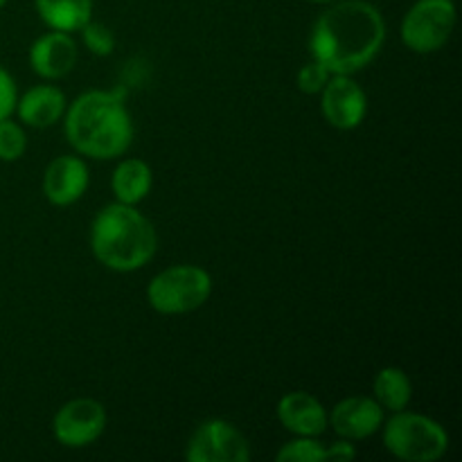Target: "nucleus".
<instances>
[{
	"label": "nucleus",
	"mask_w": 462,
	"mask_h": 462,
	"mask_svg": "<svg viewBox=\"0 0 462 462\" xmlns=\"http://www.w3.org/2000/svg\"><path fill=\"white\" fill-rule=\"evenodd\" d=\"M320 95L323 116L334 129H356L368 113V97L350 75H332Z\"/></svg>",
	"instance_id": "9"
},
{
	"label": "nucleus",
	"mask_w": 462,
	"mask_h": 462,
	"mask_svg": "<svg viewBox=\"0 0 462 462\" xmlns=\"http://www.w3.org/2000/svg\"><path fill=\"white\" fill-rule=\"evenodd\" d=\"M212 293V278L206 269L179 264L161 271L147 287V300L158 314H188L206 305Z\"/></svg>",
	"instance_id": "5"
},
{
	"label": "nucleus",
	"mask_w": 462,
	"mask_h": 462,
	"mask_svg": "<svg viewBox=\"0 0 462 462\" xmlns=\"http://www.w3.org/2000/svg\"><path fill=\"white\" fill-rule=\"evenodd\" d=\"M383 41L386 23L373 3L334 0L316 18L310 52L332 75H355L377 57Z\"/></svg>",
	"instance_id": "1"
},
{
	"label": "nucleus",
	"mask_w": 462,
	"mask_h": 462,
	"mask_svg": "<svg viewBox=\"0 0 462 462\" xmlns=\"http://www.w3.org/2000/svg\"><path fill=\"white\" fill-rule=\"evenodd\" d=\"M153 174L152 167L140 158H126L116 167L111 179V189L116 194V201L126 206H138L152 192Z\"/></svg>",
	"instance_id": "15"
},
{
	"label": "nucleus",
	"mask_w": 462,
	"mask_h": 462,
	"mask_svg": "<svg viewBox=\"0 0 462 462\" xmlns=\"http://www.w3.org/2000/svg\"><path fill=\"white\" fill-rule=\"evenodd\" d=\"M329 77H332V72H329L323 63H319L316 59H311V61L307 63L300 72H298V88L307 95H316L325 88V84L329 81Z\"/></svg>",
	"instance_id": "21"
},
{
	"label": "nucleus",
	"mask_w": 462,
	"mask_h": 462,
	"mask_svg": "<svg viewBox=\"0 0 462 462\" xmlns=\"http://www.w3.org/2000/svg\"><path fill=\"white\" fill-rule=\"evenodd\" d=\"M79 32L81 36H84L86 48L93 54H97V57H108V54L116 50V34H113L106 25H102V23H95L93 18H90Z\"/></svg>",
	"instance_id": "20"
},
{
	"label": "nucleus",
	"mask_w": 462,
	"mask_h": 462,
	"mask_svg": "<svg viewBox=\"0 0 462 462\" xmlns=\"http://www.w3.org/2000/svg\"><path fill=\"white\" fill-rule=\"evenodd\" d=\"M77 45L68 32H48L30 48V66L43 79H61L75 68Z\"/></svg>",
	"instance_id": "12"
},
{
	"label": "nucleus",
	"mask_w": 462,
	"mask_h": 462,
	"mask_svg": "<svg viewBox=\"0 0 462 462\" xmlns=\"http://www.w3.org/2000/svg\"><path fill=\"white\" fill-rule=\"evenodd\" d=\"M90 248L99 264L117 273H131L152 262L158 237L152 221L126 203H111L95 215Z\"/></svg>",
	"instance_id": "3"
},
{
	"label": "nucleus",
	"mask_w": 462,
	"mask_h": 462,
	"mask_svg": "<svg viewBox=\"0 0 462 462\" xmlns=\"http://www.w3.org/2000/svg\"><path fill=\"white\" fill-rule=\"evenodd\" d=\"M278 420L296 436L316 438L328 429V411L314 395L302 391L287 393L278 402Z\"/></svg>",
	"instance_id": "13"
},
{
	"label": "nucleus",
	"mask_w": 462,
	"mask_h": 462,
	"mask_svg": "<svg viewBox=\"0 0 462 462\" xmlns=\"http://www.w3.org/2000/svg\"><path fill=\"white\" fill-rule=\"evenodd\" d=\"M88 167L77 156H57L43 174V194L52 206H72L88 189Z\"/></svg>",
	"instance_id": "11"
},
{
	"label": "nucleus",
	"mask_w": 462,
	"mask_h": 462,
	"mask_svg": "<svg viewBox=\"0 0 462 462\" xmlns=\"http://www.w3.org/2000/svg\"><path fill=\"white\" fill-rule=\"evenodd\" d=\"M374 402L382 406L383 411H391V413H397V411H404L409 406L411 395H413V386H411L409 374L402 368H382L374 377L373 383Z\"/></svg>",
	"instance_id": "17"
},
{
	"label": "nucleus",
	"mask_w": 462,
	"mask_h": 462,
	"mask_svg": "<svg viewBox=\"0 0 462 462\" xmlns=\"http://www.w3.org/2000/svg\"><path fill=\"white\" fill-rule=\"evenodd\" d=\"M104 429H106V409L90 397H79L63 404L52 422L54 438L68 449L93 445Z\"/></svg>",
	"instance_id": "8"
},
{
	"label": "nucleus",
	"mask_w": 462,
	"mask_h": 462,
	"mask_svg": "<svg viewBox=\"0 0 462 462\" xmlns=\"http://www.w3.org/2000/svg\"><path fill=\"white\" fill-rule=\"evenodd\" d=\"M383 427V447L395 458L409 462H436L449 449V436L431 418L397 411Z\"/></svg>",
	"instance_id": "4"
},
{
	"label": "nucleus",
	"mask_w": 462,
	"mask_h": 462,
	"mask_svg": "<svg viewBox=\"0 0 462 462\" xmlns=\"http://www.w3.org/2000/svg\"><path fill=\"white\" fill-rule=\"evenodd\" d=\"M307 3H314V5H329V3H334V0H307Z\"/></svg>",
	"instance_id": "24"
},
{
	"label": "nucleus",
	"mask_w": 462,
	"mask_h": 462,
	"mask_svg": "<svg viewBox=\"0 0 462 462\" xmlns=\"http://www.w3.org/2000/svg\"><path fill=\"white\" fill-rule=\"evenodd\" d=\"M41 21L59 32H79L93 18V0H34Z\"/></svg>",
	"instance_id": "16"
},
{
	"label": "nucleus",
	"mask_w": 462,
	"mask_h": 462,
	"mask_svg": "<svg viewBox=\"0 0 462 462\" xmlns=\"http://www.w3.org/2000/svg\"><path fill=\"white\" fill-rule=\"evenodd\" d=\"M185 458L189 462H246L251 460V445L226 420H206L189 438Z\"/></svg>",
	"instance_id": "7"
},
{
	"label": "nucleus",
	"mask_w": 462,
	"mask_h": 462,
	"mask_svg": "<svg viewBox=\"0 0 462 462\" xmlns=\"http://www.w3.org/2000/svg\"><path fill=\"white\" fill-rule=\"evenodd\" d=\"M355 456H356V449H355V445H352V440H338V442H334V445L325 447V462L352 460Z\"/></svg>",
	"instance_id": "23"
},
{
	"label": "nucleus",
	"mask_w": 462,
	"mask_h": 462,
	"mask_svg": "<svg viewBox=\"0 0 462 462\" xmlns=\"http://www.w3.org/2000/svg\"><path fill=\"white\" fill-rule=\"evenodd\" d=\"M5 5H7V0H0V9H3Z\"/></svg>",
	"instance_id": "25"
},
{
	"label": "nucleus",
	"mask_w": 462,
	"mask_h": 462,
	"mask_svg": "<svg viewBox=\"0 0 462 462\" xmlns=\"http://www.w3.org/2000/svg\"><path fill=\"white\" fill-rule=\"evenodd\" d=\"M66 138L88 158L122 156L134 140V122L120 90H88L66 111Z\"/></svg>",
	"instance_id": "2"
},
{
	"label": "nucleus",
	"mask_w": 462,
	"mask_h": 462,
	"mask_svg": "<svg viewBox=\"0 0 462 462\" xmlns=\"http://www.w3.org/2000/svg\"><path fill=\"white\" fill-rule=\"evenodd\" d=\"M27 138L21 126L9 117L0 120V161L14 162L25 153Z\"/></svg>",
	"instance_id": "19"
},
{
	"label": "nucleus",
	"mask_w": 462,
	"mask_h": 462,
	"mask_svg": "<svg viewBox=\"0 0 462 462\" xmlns=\"http://www.w3.org/2000/svg\"><path fill=\"white\" fill-rule=\"evenodd\" d=\"M278 462H325V445L307 436H298V440L287 442L275 454Z\"/></svg>",
	"instance_id": "18"
},
{
	"label": "nucleus",
	"mask_w": 462,
	"mask_h": 462,
	"mask_svg": "<svg viewBox=\"0 0 462 462\" xmlns=\"http://www.w3.org/2000/svg\"><path fill=\"white\" fill-rule=\"evenodd\" d=\"M328 424L343 440H364L383 424V409L373 397H347L328 415Z\"/></svg>",
	"instance_id": "10"
},
{
	"label": "nucleus",
	"mask_w": 462,
	"mask_h": 462,
	"mask_svg": "<svg viewBox=\"0 0 462 462\" xmlns=\"http://www.w3.org/2000/svg\"><path fill=\"white\" fill-rule=\"evenodd\" d=\"M454 27V0H415L402 21L400 34L409 50L418 54H431L445 48Z\"/></svg>",
	"instance_id": "6"
},
{
	"label": "nucleus",
	"mask_w": 462,
	"mask_h": 462,
	"mask_svg": "<svg viewBox=\"0 0 462 462\" xmlns=\"http://www.w3.org/2000/svg\"><path fill=\"white\" fill-rule=\"evenodd\" d=\"M16 113L25 125L45 129L66 113V95L54 86H34L16 102Z\"/></svg>",
	"instance_id": "14"
},
{
	"label": "nucleus",
	"mask_w": 462,
	"mask_h": 462,
	"mask_svg": "<svg viewBox=\"0 0 462 462\" xmlns=\"http://www.w3.org/2000/svg\"><path fill=\"white\" fill-rule=\"evenodd\" d=\"M16 84H14L12 75L0 66V120L12 117V113L16 111Z\"/></svg>",
	"instance_id": "22"
}]
</instances>
